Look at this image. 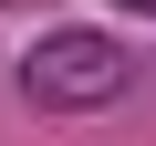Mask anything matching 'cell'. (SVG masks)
<instances>
[{"mask_svg": "<svg viewBox=\"0 0 156 146\" xmlns=\"http://www.w3.org/2000/svg\"><path fill=\"white\" fill-rule=\"evenodd\" d=\"M115 11H125V21H156V0H115Z\"/></svg>", "mask_w": 156, "mask_h": 146, "instance_id": "cell-2", "label": "cell"}, {"mask_svg": "<svg viewBox=\"0 0 156 146\" xmlns=\"http://www.w3.org/2000/svg\"><path fill=\"white\" fill-rule=\"evenodd\" d=\"M125 94H135V52L94 21H52L21 52V104H42V115H104Z\"/></svg>", "mask_w": 156, "mask_h": 146, "instance_id": "cell-1", "label": "cell"}]
</instances>
